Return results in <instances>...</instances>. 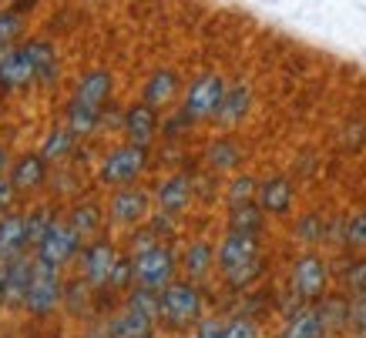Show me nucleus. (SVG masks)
I'll use <instances>...</instances> for the list:
<instances>
[{"mask_svg": "<svg viewBox=\"0 0 366 338\" xmlns=\"http://www.w3.org/2000/svg\"><path fill=\"white\" fill-rule=\"evenodd\" d=\"M114 94V74L108 67H94L78 81V91L71 98V108H67V128L84 138V134L98 131V124L104 121V111H108V101Z\"/></svg>", "mask_w": 366, "mask_h": 338, "instance_id": "f257e3e1", "label": "nucleus"}, {"mask_svg": "<svg viewBox=\"0 0 366 338\" xmlns=\"http://www.w3.org/2000/svg\"><path fill=\"white\" fill-rule=\"evenodd\" d=\"M64 305V278H61V268L54 265L37 262V272H34L31 292H27V302H24V312L37 322L57 315V308Z\"/></svg>", "mask_w": 366, "mask_h": 338, "instance_id": "f03ea898", "label": "nucleus"}, {"mask_svg": "<svg viewBox=\"0 0 366 338\" xmlns=\"http://www.w3.org/2000/svg\"><path fill=\"white\" fill-rule=\"evenodd\" d=\"M134 258V285L152 288V292H165L168 285L175 282L178 272V255L172 245H152V248L132 255Z\"/></svg>", "mask_w": 366, "mask_h": 338, "instance_id": "7ed1b4c3", "label": "nucleus"}, {"mask_svg": "<svg viewBox=\"0 0 366 338\" xmlns=\"http://www.w3.org/2000/svg\"><path fill=\"white\" fill-rule=\"evenodd\" d=\"M148 168V148L144 144H122L114 148L104 161H101V171H98V181L104 188H128V185H138V178L144 175Z\"/></svg>", "mask_w": 366, "mask_h": 338, "instance_id": "20e7f679", "label": "nucleus"}, {"mask_svg": "<svg viewBox=\"0 0 366 338\" xmlns=\"http://www.w3.org/2000/svg\"><path fill=\"white\" fill-rule=\"evenodd\" d=\"M202 292L192 282H172L162 292V308H158V318L172 328H189L202 322Z\"/></svg>", "mask_w": 366, "mask_h": 338, "instance_id": "39448f33", "label": "nucleus"}, {"mask_svg": "<svg viewBox=\"0 0 366 338\" xmlns=\"http://www.w3.org/2000/svg\"><path fill=\"white\" fill-rule=\"evenodd\" d=\"M37 262L54 265V268H64V265L78 262L81 251H84V238L71 228V221H54L51 231L44 235V241L37 245Z\"/></svg>", "mask_w": 366, "mask_h": 338, "instance_id": "423d86ee", "label": "nucleus"}, {"mask_svg": "<svg viewBox=\"0 0 366 338\" xmlns=\"http://www.w3.org/2000/svg\"><path fill=\"white\" fill-rule=\"evenodd\" d=\"M225 91H229V84H225L219 74L199 77V81H195V84L189 88V94H185L182 114H185L192 124H199V121H215L219 108H222Z\"/></svg>", "mask_w": 366, "mask_h": 338, "instance_id": "0eeeda50", "label": "nucleus"}, {"mask_svg": "<svg viewBox=\"0 0 366 338\" xmlns=\"http://www.w3.org/2000/svg\"><path fill=\"white\" fill-rule=\"evenodd\" d=\"M292 295L300 298V302H320L326 288H330V272H326V262H322L316 251H306L302 258H296L292 265Z\"/></svg>", "mask_w": 366, "mask_h": 338, "instance_id": "6e6552de", "label": "nucleus"}, {"mask_svg": "<svg viewBox=\"0 0 366 338\" xmlns=\"http://www.w3.org/2000/svg\"><path fill=\"white\" fill-rule=\"evenodd\" d=\"M152 205H155V195H148L144 188H138V185L114 188L112 205H108V215H112L114 225L138 228L142 221L152 218Z\"/></svg>", "mask_w": 366, "mask_h": 338, "instance_id": "1a4fd4ad", "label": "nucleus"}, {"mask_svg": "<svg viewBox=\"0 0 366 338\" xmlns=\"http://www.w3.org/2000/svg\"><path fill=\"white\" fill-rule=\"evenodd\" d=\"M118 248H114L108 238H94L91 245H84V251H81V275H84V282L94 288V292H101V288H108L112 285V272L114 265H118Z\"/></svg>", "mask_w": 366, "mask_h": 338, "instance_id": "9d476101", "label": "nucleus"}, {"mask_svg": "<svg viewBox=\"0 0 366 338\" xmlns=\"http://www.w3.org/2000/svg\"><path fill=\"white\" fill-rule=\"evenodd\" d=\"M27 57H31V67H34V84L41 88H54L61 81V57H57V47L44 37H31L24 44Z\"/></svg>", "mask_w": 366, "mask_h": 338, "instance_id": "9b49d317", "label": "nucleus"}, {"mask_svg": "<svg viewBox=\"0 0 366 338\" xmlns=\"http://www.w3.org/2000/svg\"><path fill=\"white\" fill-rule=\"evenodd\" d=\"M255 255H259V235H245V231H229L225 241L219 245L215 251V265L222 268V275L235 272L239 265L252 262Z\"/></svg>", "mask_w": 366, "mask_h": 338, "instance_id": "f8f14e48", "label": "nucleus"}, {"mask_svg": "<svg viewBox=\"0 0 366 338\" xmlns=\"http://www.w3.org/2000/svg\"><path fill=\"white\" fill-rule=\"evenodd\" d=\"M158 108H152V104H144V101H138V104H132V108L124 111V118H122V128L124 134H128V141L132 144H148L155 141V134H158Z\"/></svg>", "mask_w": 366, "mask_h": 338, "instance_id": "ddd939ff", "label": "nucleus"}, {"mask_svg": "<svg viewBox=\"0 0 366 338\" xmlns=\"http://www.w3.org/2000/svg\"><path fill=\"white\" fill-rule=\"evenodd\" d=\"M34 84V67H31V57L27 51L21 47H11L7 54H0V91L11 94V91H21Z\"/></svg>", "mask_w": 366, "mask_h": 338, "instance_id": "4468645a", "label": "nucleus"}, {"mask_svg": "<svg viewBox=\"0 0 366 338\" xmlns=\"http://www.w3.org/2000/svg\"><path fill=\"white\" fill-rule=\"evenodd\" d=\"M47 164L51 161H47L41 151H27V154H21V158L14 161L11 178H14V185H17L21 195L41 191V188L47 185Z\"/></svg>", "mask_w": 366, "mask_h": 338, "instance_id": "2eb2a0df", "label": "nucleus"}, {"mask_svg": "<svg viewBox=\"0 0 366 338\" xmlns=\"http://www.w3.org/2000/svg\"><path fill=\"white\" fill-rule=\"evenodd\" d=\"M192 195H195V181L189 175H172L158 185L155 208L158 211H168V215H182L192 205Z\"/></svg>", "mask_w": 366, "mask_h": 338, "instance_id": "dca6fc26", "label": "nucleus"}, {"mask_svg": "<svg viewBox=\"0 0 366 338\" xmlns=\"http://www.w3.org/2000/svg\"><path fill=\"white\" fill-rule=\"evenodd\" d=\"M31 248L27 245V215H0V265L14 262L17 255Z\"/></svg>", "mask_w": 366, "mask_h": 338, "instance_id": "f3484780", "label": "nucleus"}, {"mask_svg": "<svg viewBox=\"0 0 366 338\" xmlns=\"http://www.w3.org/2000/svg\"><path fill=\"white\" fill-rule=\"evenodd\" d=\"M34 272H37V255H17L14 262H7V305H24L27 292H31Z\"/></svg>", "mask_w": 366, "mask_h": 338, "instance_id": "a211bd4d", "label": "nucleus"}, {"mask_svg": "<svg viewBox=\"0 0 366 338\" xmlns=\"http://www.w3.org/2000/svg\"><path fill=\"white\" fill-rule=\"evenodd\" d=\"M249 111H252V88L249 84H229V91H225V98H222V108L215 114V124L219 128H239Z\"/></svg>", "mask_w": 366, "mask_h": 338, "instance_id": "6ab92c4d", "label": "nucleus"}, {"mask_svg": "<svg viewBox=\"0 0 366 338\" xmlns=\"http://www.w3.org/2000/svg\"><path fill=\"white\" fill-rule=\"evenodd\" d=\"M178 91H182V77H178V71H172V67H158L155 74L148 77V84H144L142 101L144 104H152V108H165V104H172V101L178 98Z\"/></svg>", "mask_w": 366, "mask_h": 338, "instance_id": "aec40b11", "label": "nucleus"}, {"mask_svg": "<svg viewBox=\"0 0 366 338\" xmlns=\"http://www.w3.org/2000/svg\"><path fill=\"white\" fill-rule=\"evenodd\" d=\"M108 338H155V315L128 308L114 322H108Z\"/></svg>", "mask_w": 366, "mask_h": 338, "instance_id": "412c9836", "label": "nucleus"}, {"mask_svg": "<svg viewBox=\"0 0 366 338\" xmlns=\"http://www.w3.org/2000/svg\"><path fill=\"white\" fill-rule=\"evenodd\" d=\"M259 205L266 215H289L292 208V181L286 175H272L259 185Z\"/></svg>", "mask_w": 366, "mask_h": 338, "instance_id": "4be33fe9", "label": "nucleus"}, {"mask_svg": "<svg viewBox=\"0 0 366 338\" xmlns=\"http://www.w3.org/2000/svg\"><path fill=\"white\" fill-rule=\"evenodd\" d=\"M67 221H71V228L78 231L81 238H94V235L104 228V208H101V201H94V198H81L78 205L71 208Z\"/></svg>", "mask_w": 366, "mask_h": 338, "instance_id": "5701e85b", "label": "nucleus"}, {"mask_svg": "<svg viewBox=\"0 0 366 338\" xmlns=\"http://www.w3.org/2000/svg\"><path fill=\"white\" fill-rule=\"evenodd\" d=\"M245 151L242 144L235 141V138H219V141L209 144V151H205V161H209L212 171H219V175H229V171H235L239 164H242Z\"/></svg>", "mask_w": 366, "mask_h": 338, "instance_id": "b1692460", "label": "nucleus"}, {"mask_svg": "<svg viewBox=\"0 0 366 338\" xmlns=\"http://www.w3.org/2000/svg\"><path fill=\"white\" fill-rule=\"evenodd\" d=\"M94 288H91L88 282H84V275L81 278H71V282H64V312L67 315H74V318H88L91 312H94Z\"/></svg>", "mask_w": 366, "mask_h": 338, "instance_id": "393cba45", "label": "nucleus"}, {"mask_svg": "<svg viewBox=\"0 0 366 338\" xmlns=\"http://www.w3.org/2000/svg\"><path fill=\"white\" fill-rule=\"evenodd\" d=\"M279 338H326V325L320 318V308H300L292 312Z\"/></svg>", "mask_w": 366, "mask_h": 338, "instance_id": "a878e982", "label": "nucleus"}, {"mask_svg": "<svg viewBox=\"0 0 366 338\" xmlns=\"http://www.w3.org/2000/svg\"><path fill=\"white\" fill-rule=\"evenodd\" d=\"M74 144H78V134L71 131L67 124H61V128H51V131H47L44 144H41V154H44L51 164H61L74 154Z\"/></svg>", "mask_w": 366, "mask_h": 338, "instance_id": "bb28decb", "label": "nucleus"}, {"mask_svg": "<svg viewBox=\"0 0 366 338\" xmlns=\"http://www.w3.org/2000/svg\"><path fill=\"white\" fill-rule=\"evenodd\" d=\"M212 265H215V248H212L209 241H195V245L185 248L182 268L189 275V282H202V278L212 272Z\"/></svg>", "mask_w": 366, "mask_h": 338, "instance_id": "cd10ccee", "label": "nucleus"}, {"mask_svg": "<svg viewBox=\"0 0 366 338\" xmlns=\"http://www.w3.org/2000/svg\"><path fill=\"white\" fill-rule=\"evenodd\" d=\"M262 218L266 211L259 201H245V205L229 208V231H245V235H259L262 231Z\"/></svg>", "mask_w": 366, "mask_h": 338, "instance_id": "c85d7f7f", "label": "nucleus"}, {"mask_svg": "<svg viewBox=\"0 0 366 338\" xmlns=\"http://www.w3.org/2000/svg\"><path fill=\"white\" fill-rule=\"evenodd\" d=\"M320 318L322 325H326V335H333V332H346L350 325V302H346L343 295H333V298H320Z\"/></svg>", "mask_w": 366, "mask_h": 338, "instance_id": "c756f323", "label": "nucleus"}, {"mask_svg": "<svg viewBox=\"0 0 366 338\" xmlns=\"http://www.w3.org/2000/svg\"><path fill=\"white\" fill-rule=\"evenodd\" d=\"M225 201L232 205H245V201H259V178L255 175H235L229 191H225Z\"/></svg>", "mask_w": 366, "mask_h": 338, "instance_id": "7c9ffc66", "label": "nucleus"}, {"mask_svg": "<svg viewBox=\"0 0 366 338\" xmlns=\"http://www.w3.org/2000/svg\"><path fill=\"white\" fill-rule=\"evenodd\" d=\"M24 34V14L17 11H0V54H7Z\"/></svg>", "mask_w": 366, "mask_h": 338, "instance_id": "2f4dec72", "label": "nucleus"}, {"mask_svg": "<svg viewBox=\"0 0 366 338\" xmlns=\"http://www.w3.org/2000/svg\"><path fill=\"white\" fill-rule=\"evenodd\" d=\"M343 288L350 298H366V258H353L343 272Z\"/></svg>", "mask_w": 366, "mask_h": 338, "instance_id": "473e14b6", "label": "nucleus"}, {"mask_svg": "<svg viewBox=\"0 0 366 338\" xmlns=\"http://www.w3.org/2000/svg\"><path fill=\"white\" fill-rule=\"evenodd\" d=\"M54 215H51V211H47V208H37V211H31V215H27V245H31V248H37V245H41V241H44V235L47 231H51V225H54Z\"/></svg>", "mask_w": 366, "mask_h": 338, "instance_id": "72a5a7b5", "label": "nucleus"}, {"mask_svg": "<svg viewBox=\"0 0 366 338\" xmlns=\"http://www.w3.org/2000/svg\"><path fill=\"white\" fill-rule=\"evenodd\" d=\"M262 272H266V262L255 255L252 262L239 265V268H235V272H229L225 278H229V285H232V288H249V285L259 282V275H262Z\"/></svg>", "mask_w": 366, "mask_h": 338, "instance_id": "f704fd0d", "label": "nucleus"}, {"mask_svg": "<svg viewBox=\"0 0 366 338\" xmlns=\"http://www.w3.org/2000/svg\"><path fill=\"white\" fill-rule=\"evenodd\" d=\"M343 241H346V248L366 251V211L343 221Z\"/></svg>", "mask_w": 366, "mask_h": 338, "instance_id": "c9c22d12", "label": "nucleus"}, {"mask_svg": "<svg viewBox=\"0 0 366 338\" xmlns=\"http://www.w3.org/2000/svg\"><path fill=\"white\" fill-rule=\"evenodd\" d=\"M296 238H300L302 245H320V241L326 238V221H322L320 215H306V218L296 225Z\"/></svg>", "mask_w": 366, "mask_h": 338, "instance_id": "e433bc0d", "label": "nucleus"}, {"mask_svg": "<svg viewBox=\"0 0 366 338\" xmlns=\"http://www.w3.org/2000/svg\"><path fill=\"white\" fill-rule=\"evenodd\" d=\"M108 288H112V292H132L134 288V258H118Z\"/></svg>", "mask_w": 366, "mask_h": 338, "instance_id": "4c0bfd02", "label": "nucleus"}, {"mask_svg": "<svg viewBox=\"0 0 366 338\" xmlns=\"http://www.w3.org/2000/svg\"><path fill=\"white\" fill-rule=\"evenodd\" d=\"M346 332L353 338H366V298L350 302V325H346Z\"/></svg>", "mask_w": 366, "mask_h": 338, "instance_id": "58836bf2", "label": "nucleus"}, {"mask_svg": "<svg viewBox=\"0 0 366 338\" xmlns=\"http://www.w3.org/2000/svg\"><path fill=\"white\" fill-rule=\"evenodd\" d=\"M225 338H259V325H255L252 318L239 315L225 325Z\"/></svg>", "mask_w": 366, "mask_h": 338, "instance_id": "ea45409f", "label": "nucleus"}, {"mask_svg": "<svg viewBox=\"0 0 366 338\" xmlns=\"http://www.w3.org/2000/svg\"><path fill=\"white\" fill-rule=\"evenodd\" d=\"M195 338H225V322L222 318H202L195 325Z\"/></svg>", "mask_w": 366, "mask_h": 338, "instance_id": "a19ab883", "label": "nucleus"}, {"mask_svg": "<svg viewBox=\"0 0 366 338\" xmlns=\"http://www.w3.org/2000/svg\"><path fill=\"white\" fill-rule=\"evenodd\" d=\"M17 195H21V191H17V185H14V178L11 175L0 178V215L17 205Z\"/></svg>", "mask_w": 366, "mask_h": 338, "instance_id": "79ce46f5", "label": "nucleus"}, {"mask_svg": "<svg viewBox=\"0 0 366 338\" xmlns=\"http://www.w3.org/2000/svg\"><path fill=\"white\" fill-rule=\"evenodd\" d=\"M148 228L155 231L158 238H165V235H172V228H175V215H168V211H158L155 218L148 221Z\"/></svg>", "mask_w": 366, "mask_h": 338, "instance_id": "37998d69", "label": "nucleus"}, {"mask_svg": "<svg viewBox=\"0 0 366 338\" xmlns=\"http://www.w3.org/2000/svg\"><path fill=\"white\" fill-rule=\"evenodd\" d=\"M152 245H158V235L152 228H142V231H134L132 235V251L138 255V251H144V248H152Z\"/></svg>", "mask_w": 366, "mask_h": 338, "instance_id": "c03bdc74", "label": "nucleus"}, {"mask_svg": "<svg viewBox=\"0 0 366 338\" xmlns=\"http://www.w3.org/2000/svg\"><path fill=\"white\" fill-rule=\"evenodd\" d=\"M11 151H7V148H0V178H7L11 175Z\"/></svg>", "mask_w": 366, "mask_h": 338, "instance_id": "a18cd8bd", "label": "nucleus"}, {"mask_svg": "<svg viewBox=\"0 0 366 338\" xmlns=\"http://www.w3.org/2000/svg\"><path fill=\"white\" fill-rule=\"evenodd\" d=\"M7 305V265H0V308Z\"/></svg>", "mask_w": 366, "mask_h": 338, "instance_id": "49530a36", "label": "nucleus"}, {"mask_svg": "<svg viewBox=\"0 0 366 338\" xmlns=\"http://www.w3.org/2000/svg\"><path fill=\"white\" fill-rule=\"evenodd\" d=\"M34 7H37V0H17V4H14L11 11H17V14H27V11H34Z\"/></svg>", "mask_w": 366, "mask_h": 338, "instance_id": "de8ad7c7", "label": "nucleus"}]
</instances>
